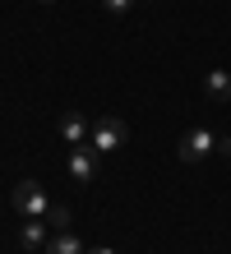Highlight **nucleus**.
Segmentation results:
<instances>
[{"mask_svg":"<svg viewBox=\"0 0 231 254\" xmlns=\"http://www.w3.org/2000/svg\"><path fill=\"white\" fill-rule=\"evenodd\" d=\"M130 139V129H125V121H120V116H97V125H92V148H97V153H116L120 143Z\"/></svg>","mask_w":231,"mask_h":254,"instance_id":"obj_1","label":"nucleus"},{"mask_svg":"<svg viewBox=\"0 0 231 254\" xmlns=\"http://www.w3.org/2000/svg\"><path fill=\"white\" fill-rule=\"evenodd\" d=\"M14 208H19L23 217H46V194H42V185L37 181H19V190H14Z\"/></svg>","mask_w":231,"mask_h":254,"instance_id":"obj_2","label":"nucleus"},{"mask_svg":"<svg viewBox=\"0 0 231 254\" xmlns=\"http://www.w3.org/2000/svg\"><path fill=\"white\" fill-rule=\"evenodd\" d=\"M97 162H102V153H97V148H92V143H79V148L70 153V176H74L79 185L97 181Z\"/></svg>","mask_w":231,"mask_h":254,"instance_id":"obj_3","label":"nucleus"},{"mask_svg":"<svg viewBox=\"0 0 231 254\" xmlns=\"http://www.w3.org/2000/svg\"><path fill=\"white\" fill-rule=\"evenodd\" d=\"M176 153H180V162H199V157H208V153H213V134H208V129H190V134L180 139Z\"/></svg>","mask_w":231,"mask_h":254,"instance_id":"obj_4","label":"nucleus"},{"mask_svg":"<svg viewBox=\"0 0 231 254\" xmlns=\"http://www.w3.org/2000/svg\"><path fill=\"white\" fill-rule=\"evenodd\" d=\"M204 93H208L213 107L231 102V74H227V69H208V74H204Z\"/></svg>","mask_w":231,"mask_h":254,"instance_id":"obj_5","label":"nucleus"},{"mask_svg":"<svg viewBox=\"0 0 231 254\" xmlns=\"http://www.w3.org/2000/svg\"><path fill=\"white\" fill-rule=\"evenodd\" d=\"M19 245H23V250H42V245H46V217H23Z\"/></svg>","mask_w":231,"mask_h":254,"instance_id":"obj_6","label":"nucleus"},{"mask_svg":"<svg viewBox=\"0 0 231 254\" xmlns=\"http://www.w3.org/2000/svg\"><path fill=\"white\" fill-rule=\"evenodd\" d=\"M60 134H65V139H70L74 148H79V143L88 139V134H92V129H88V121H83V116H79V111H65V121H60Z\"/></svg>","mask_w":231,"mask_h":254,"instance_id":"obj_7","label":"nucleus"},{"mask_svg":"<svg viewBox=\"0 0 231 254\" xmlns=\"http://www.w3.org/2000/svg\"><path fill=\"white\" fill-rule=\"evenodd\" d=\"M46 254H83V241L70 231H56L51 241H46Z\"/></svg>","mask_w":231,"mask_h":254,"instance_id":"obj_8","label":"nucleus"},{"mask_svg":"<svg viewBox=\"0 0 231 254\" xmlns=\"http://www.w3.org/2000/svg\"><path fill=\"white\" fill-rule=\"evenodd\" d=\"M46 227H56V231H70V208L51 203V208H46Z\"/></svg>","mask_w":231,"mask_h":254,"instance_id":"obj_9","label":"nucleus"},{"mask_svg":"<svg viewBox=\"0 0 231 254\" xmlns=\"http://www.w3.org/2000/svg\"><path fill=\"white\" fill-rule=\"evenodd\" d=\"M213 153H222V157H231V134H222V139H213Z\"/></svg>","mask_w":231,"mask_h":254,"instance_id":"obj_10","label":"nucleus"},{"mask_svg":"<svg viewBox=\"0 0 231 254\" xmlns=\"http://www.w3.org/2000/svg\"><path fill=\"white\" fill-rule=\"evenodd\" d=\"M102 5H106V9H111V14H125V9L134 5V0H102Z\"/></svg>","mask_w":231,"mask_h":254,"instance_id":"obj_11","label":"nucleus"},{"mask_svg":"<svg viewBox=\"0 0 231 254\" xmlns=\"http://www.w3.org/2000/svg\"><path fill=\"white\" fill-rule=\"evenodd\" d=\"M83 254H116V250H106V245H97V250H83Z\"/></svg>","mask_w":231,"mask_h":254,"instance_id":"obj_12","label":"nucleus"},{"mask_svg":"<svg viewBox=\"0 0 231 254\" xmlns=\"http://www.w3.org/2000/svg\"><path fill=\"white\" fill-rule=\"evenodd\" d=\"M42 5H56V0H42Z\"/></svg>","mask_w":231,"mask_h":254,"instance_id":"obj_13","label":"nucleus"}]
</instances>
